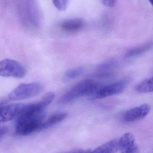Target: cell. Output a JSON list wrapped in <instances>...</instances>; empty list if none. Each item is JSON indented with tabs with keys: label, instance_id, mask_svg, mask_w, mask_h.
Listing matches in <instances>:
<instances>
[{
	"label": "cell",
	"instance_id": "cell-1",
	"mask_svg": "<svg viewBox=\"0 0 153 153\" xmlns=\"http://www.w3.org/2000/svg\"><path fill=\"white\" fill-rule=\"evenodd\" d=\"M104 85L91 79L83 80L75 85L59 99V103L65 104L85 96L95 95Z\"/></svg>",
	"mask_w": 153,
	"mask_h": 153
},
{
	"label": "cell",
	"instance_id": "cell-2",
	"mask_svg": "<svg viewBox=\"0 0 153 153\" xmlns=\"http://www.w3.org/2000/svg\"><path fill=\"white\" fill-rule=\"evenodd\" d=\"M45 116V111L38 112L19 114L17 117L16 131L18 135L26 136L39 131Z\"/></svg>",
	"mask_w": 153,
	"mask_h": 153
},
{
	"label": "cell",
	"instance_id": "cell-3",
	"mask_svg": "<svg viewBox=\"0 0 153 153\" xmlns=\"http://www.w3.org/2000/svg\"><path fill=\"white\" fill-rule=\"evenodd\" d=\"M43 89V86L39 82L21 84L10 92L9 98L12 101L27 99L39 94Z\"/></svg>",
	"mask_w": 153,
	"mask_h": 153
},
{
	"label": "cell",
	"instance_id": "cell-4",
	"mask_svg": "<svg viewBox=\"0 0 153 153\" xmlns=\"http://www.w3.org/2000/svg\"><path fill=\"white\" fill-rule=\"evenodd\" d=\"M26 75V70L18 62L7 59L0 61V76L5 77L22 78Z\"/></svg>",
	"mask_w": 153,
	"mask_h": 153
},
{
	"label": "cell",
	"instance_id": "cell-5",
	"mask_svg": "<svg viewBox=\"0 0 153 153\" xmlns=\"http://www.w3.org/2000/svg\"><path fill=\"white\" fill-rule=\"evenodd\" d=\"M130 81L129 79H125L111 85L103 86L97 93L94 97L96 99H102L108 97L119 94L123 92Z\"/></svg>",
	"mask_w": 153,
	"mask_h": 153
},
{
	"label": "cell",
	"instance_id": "cell-6",
	"mask_svg": "<svg viewBox=\"0 0 153 153\" xmlns=\"http://www.w3.org/2000/svg\"><path fill=\"white\" fill-rule=\"evenodd\" d=\"M24 105V104L14 103L0 106V124L17 118Z\"/></svg>",
	"mask_w": 153,
	"mask_h": 153
},
{
	"label": "cell",
	"instance_id": "cell-7",
	"mask_svg": "<svg viewBox=\"0 0 153 153\" xmlns=\"http://www.w3.org/2000/svg\"><path fill=\"white\" fill-rule=\"evenodd\" d=\"M119 150L123 153H136L139 152V147L135 142L134 135L131 132L123 134L119 139Z\"/></svg>",
	"mask_w": 153,
	"mask_h": 153
},
{
	"label": "cell",
	"instance_id": "cell-8",
	"mask_svg": "<svg viewBox=\"0 0 153 153\" xmlns=\"http://www.w3.org/2000/svg\"><path fill=\"white\" fill-rule=\"evenodd\" d=\"M150 107L147 104L130 109L125 113L123 119L127 122L139 120L145 118L150 111Z\"/></svg>",
	"mask_w": 153,
	"mask_h": 153
},
{
	"label": "cell",
	"instance_id": "cell-9",
	"mask_svg": "<svg viewBox=\"0 0 153 153\" xmlns=\"http://www.w3.org/2000/svg\"><path fill=\"white\" fill-rule=\"evenodd\" d=\"M84 25V22L81 19H72L63 21L61 27L68 33H73L80 31Z\"/></svg>",
	"mask_w": 153,
	"mask_h": 153
},
{
	"label": "cell",
	"instance_id": "cell-10",
	"mask_svg": "<svg viewBox=\"0 0 153 153\" xmlns=\"http://www.w3.org/2000/svg\"><path fill=\"white\" fill-rule=\"evenodd\" d=\"M68 116V114L65 113H58L54 114L48 118L46 120L43 121L40 126L39 131L46 129L50 127H52L55 124L59 123L64 120Z\"/></svg>",
	"mask_w": 153,
	"mask_h": 153
},
{
	"label": "cell",
	"instance_id": "cell-11",
	"mask_svg": "<svg viewBox=\"0 0 153 153\" xmlns=\"http://www.w3.org/2000/svg\"><path fill=\"white\" fill-rule=\"evenodd\" d=\"M119 150V139H114L98 147L92 151V152L99 153H115Z\"/></svg>",
	"mask_w": 153,
	"mask_h": 153
},
{
	"label": "cell",
	"instance_id": "cell-12",
	"mask_svg": "<svg viewBox=\"0 0 153 153\" xmlns=\"http://www.w3.org/2000/svg\"><path fill=\"white\" fill-rule=\"evenodd\" d=\"M152 47V44L150 43L145 44L138 47L131 49L127 52L125 57L127 58H134L143 54L149 51Z\"/></svg>",
	"mask_w": 153,
	"mask_h": 153
},
{
	"label": "cell",
	"instance_id": "cell-13",
	"mask_svg": "<svg viewBox=\"0 0 153 153\" xmlns=\"http://www.w3.org/2000/svg\"><path fill=\"white\" fill-rule=\"evenodd\" d=\"M153 77L149 78L143 80L135 87V90L140 93H149L153 90Z\"/></svg>",
	"mask_w": 153,
	"mask_h": 153
},
{
	"label": "cell",
	"instance_id": "cell-14",
	"mask_svg": "<svg viewBox=\"0 0 153 153\" xmlns=\"http://www.w3.org/2000/svg\"><path fill=\"white\" fill-rule=\"evenodd\" d=\"M85 71V68L83 67H77L67 71L64 76L65 80H70L76 78L82 75Z\"/></svg>",
	"mask_w": 153,
	"mask_h": 153
},
{
	"label": "cell",
	"instance_id": "cell-15",
	"mask_svg": "<svg viewBox=\"0 0 153 153\" xmlns=\"http://www.w3.org/2000/svg\"><path fill=\"white\" fill-rule=\"evenodd\" d=\"M119 66V63L118 61L112 60L107 61L101 63L99 65L98 68L101 70L106 71L115 68Z\"/></svg>",
	"mask_w": 153,
	"mask_h": 153
},
{
	"label": "cell",
	"instance_id": "cell-16",
	"mask_svg": "<svg viewBox=\"0 0 153 153\" xmlns=\"http://www.w3.org/2000/svg\"><path fill=\"white\" fill-rule=\"evenodd\" d=\"M52 1L55 7L59 11H64L68 7L69 0H52Z\"/></svg>",
	"mask_w": 153,
	"mask_h": 153
},
{
	"label": "cell",
	"instance_id": "cell-17",
	"mask_svg": "<svg viewBox=\"0 0 153 153\" xmlns=\"http://www.w3.org/2000/svg\"><path fill=\"white\" fill-rule=\"evenodd\" d=\"M113 76V74L108 72H100V73H96V74H93L92 75V77L96 78H109Z\"/></svg>",
	"mask_w": 153,
	"mask_h": 153
},
{
	"label": "cell",
	"instance_id": "cell-18",
	"mask_svg": "<svg viewBox=\"0 0 153 153\" xmlns=\"http://www.w3.org/2000/svg\"><path fill=\"white\" fill-rule=\"evenodd\" d=\"M115 0H103V3L105 7H112L115 4Z\"/></svg>",
	"mask_w": 153,
	"mask_h": 153
},
{
	"label": "cell",
	"instance_id": "cell-19",
	"mask_svg": "<svg viewBox=\"0 0 153 153\" xmlns=\"http://www.w3.org/2000/svg\"><path fill=\"white\" fill-rule=\"evenodd\" d=\"M8 131L7 127L6 126H0V139L3 137Z\"/></svg>",
	"mask_w": 153,
	"mask_h": 153
},
{
	"label": "cell",
	"instance_id": "cell-20",
	"mask_svg": "<svg viewBox=\"0 0 153 153\" xmlns=\"http://www.w3.org/2000/svg\"><path fill=\"white\" fill-rule=\"evenodd\" d=\"M92 151H90V149H87V150H84V149H76L73 151H71L70 152L72 153H85V152H90Z\"/></svg>",
	"mask_w": 153,
	"mask_h": 153
},
{
	"label": "cell",
	"instance_id": "cell-21",
	"mask_svg": "<svg viewBox=\"0 0 153 153\" xmlns=\"http://www.w3.org/2000/svg\"><path fill=\"white\" fill-rule=\"evenodd\" d=\"M149 1H150V3H151V4H152V0H149Z\"/></svg>",
	"mask_w": 153,
	"mask_h": 153
}]
</instances>
